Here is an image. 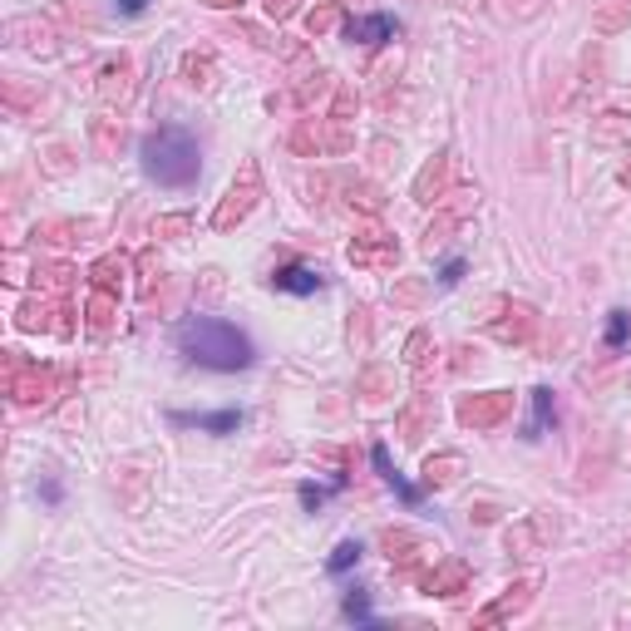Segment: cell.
Segmentation results:
<instances>
[{"instance_id": "obj_1", "label": "cell", "mask_w": 631, "mask_h": 631, "mask_svg": "<svg viewBox=\"0 0 631 631\" xmlns=\"http://www.w3.org/2000/svg\"><path fill=\"white\" fill-rule=\"evenodd\" d=\"M173 341H178V351H183L193 365H203V370L227 375V370H247V365L257 361L251 341L233 321H223V316H187V321H178Z\"/></svg>"}, {"instance_id": "obj_2", "label": "cell", "mask_w": 631, "mask_h": 631, "mask_svg": "<svg viewBox=\"0 0 631 631\" xmlns=\"http://www.w3.org/2000/svg\"><path fill=\"white\" fill-rule=\"evenodd\" d=\"M197 168H203V153H197V139L178 123H163L143 139V173L163 187H187L197 183Z\"/></svg>"}, {"instance_id": "obj_3", "label": "cell", "mask_w": 631, "mask_h": 631, "mask_svg": "<svg viewBox=\"0 0 631 631\" xmlns=\"http://www.w3.org/2000/svg\"><path fill=\"white\" fill-rule=\"evenodd\" d=\"M277 291H291V297H316V291L325 287V277L321 271H311V267H301V261H291V267H281L277 277Z\"/></svg>"}, {"instance_id": "obj_4", "label": "cell", "mask_w": 631, "mask_h": 631, "mask_svg": "<svg viewBox=\"0 0 631 631\" xmlns=\"http://www.w3.org/2000/svg\"><path fill=\"white\" fill-rule=\"evenodd\" d=\"M173 425H197V429H213V434H233L242 425V409H217V415H173Z\"/></svg>"}, {"instance_id": "obj_5", "label": "cell", "mask_w": 631, "mask_h": 631, "mask_svg": "<svg viewBox=\"0 0 631 631\" xmlns=\"http://www.w3.org/2000/svg\"><path fill=\"white\" fill-rule=\"evenodd\" d=\"M375 469H380V473H385V483H390L399 498H405L409 508H415V503H419V489H415V483H409L405 473H399V469L390 464V454H385V449H375Z\"/></svg>"}, {"instance_id": "obj_6", "label": "cell", "mask_w": 631, "mask_h": 631, "mask_svg": "<svg viewBox=\"0 0 631 631\" xmlns=\"http://www.w3.org/2000/svg\"><path fill=\"white\" fill-rule=\"evenodd\" d=\"M351 35L361 40V45H385V40L395 35V20L390 15H370V20H355Z\"/></svg>"}, {"instance_id": "obj_7", "label": "cell", "mask_w": 631, "mask_h": 631, "mask_svg": "<svg viewBox=\"0 0 631 631\" xmlns=\"http://www.w3.org/2000/svg\"><path fill=\"white\" fill-rule=\"evenodd\" d=\"M341 607H345V617H355V622H375V617H370V597H365L361 587H351Z\"/></svg>"}, {"instance_id": "obj_8", "label": "cell", "mask_w": 631, "mask_h": 631, "mask_svg": "<svg viewBox=\"0 0 631 631\" xmlns=\"http://www.w3.org/2000/svg\"><path fill=\"white\" fill-rule=\"evenodd\" d=\"M355 562H361V543H341V548H335V557H331V572L341 577V572H351Z\"/></svg>"}, {"instance_id": "obj_9", "label": "cell", "mask_w": 631, "mask_h": 631, "mask_svg": "<svg viewBox=\"0 0 631 631\" xmlns=\"http://www.w3.org/2000/svg\"><path fill=\"white\" fill-rule=\"evenodd\" d=\"M626 331H631V316H626V311H612V325H607V341H612V345H626Z\"/></svg>"}, {"instance_id": "obj_10", "label": "cell", "mask_w": 631, "mask_h": 631, "mask_svg": "<svg viewBox=\"0 0 631 631\" xmlns=\"http://www.w3.org/2000/svg\"><path fill=\"white\" fill-rule=\"evenodd\" d=\"M548 409H553V395H548V390H538V419H533V425H528V439H533V434H538V429H543V419H548Z\"/></svg>"}, {"instance_id": "obj_11", "label": "cell", "mask_w": 631, "mask_h": 631, "mask_svg": "<svg viewBox=\"0 0 631 631\" xmlns=\"http://www.w3.org/2000/svg\"><path fill=\"white\" fill-rule=\"evenodd\" d=\"M459 277H464V261H449V267H444V277H439V281H444V287H454Z\"/></svg>"}, {"instance_id": "obj_12", "label": "cell", "mask_w": 631, "mask_h": 631, "mask_svg": "<svg viewBox=\"0 0 631 631\" xmlns=\"http://www.w3.org/2000/svg\"><path fill=\"white\" fill-rule=\"evenodd\" d=\"M119 10H123V15H143V10H149V0H119Z\"/></svg>"}]
</instances>
